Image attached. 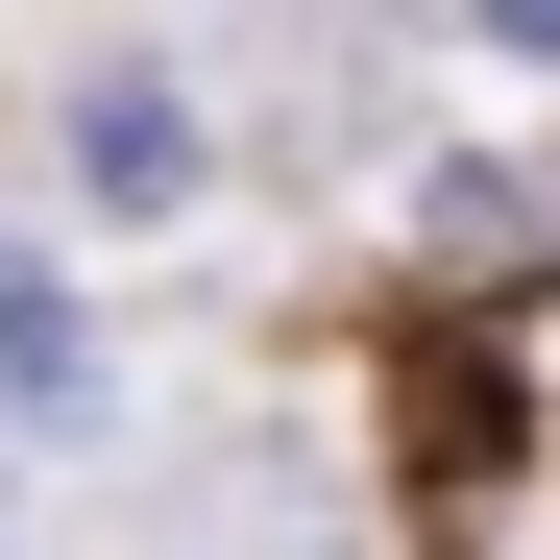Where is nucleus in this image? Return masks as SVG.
Instances as JSON below:
<instances>
[{
  "instance_id": "1",
  "label": "nucleus",
  "mask_w": 560,
  "mask_h": 560,
  "mask_svg": "<svg viewBox=\"0 0 560 560\" xmlns=\"http://www.w3.org/2000/svg\"><path fill=\"white\" fill-rule=\"evenodd\" d=\"M488 25H512V49H560V0H488Z\"/></svg>"
}]
</instances>
